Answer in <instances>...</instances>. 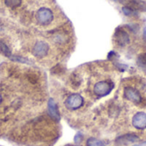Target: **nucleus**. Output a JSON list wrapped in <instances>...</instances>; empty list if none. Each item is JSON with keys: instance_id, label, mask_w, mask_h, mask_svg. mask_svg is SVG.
Segmentation results:
<instances>
[{"instance_id": "1a4fd4ad", "label": "nucleus", "mask_w": 146, "mask_h": 146, "mask_svg": "<svg viewBox=\"0 0 146 146\" xmlns=\"http://www.w3.org/2000/svg\"><path fill=\"white\" fill-rule=\"evenodd\" d=\"M48 114H49L50 117L55 121L58 122L61 119L57 105L52 98H50L48 101Z\"/></svg>"}, {"instance_id": "39448f33", "label": "nucleus", "mask_w": 146, "mask_h": 146, "mask_svg": "<svg viewBox=\"0 0 146 146\" xmlns=\"http://www.w3.org/2000/svg\"><path fill=\"white\" fill-rule=\"evenodd\" d=\"M115 42L121 47H124L127 45L130 42V37L126 30L121 27H118L114 34Z\"/></svg>"}, {"instance_id": "20e7f679", "label": "nucleus", "mask_w": 146, "mask_h": 146, "mask_svg": "<svg viewBox=\"0 0 146 146\" xmlns=\"http://www.w3.org/2000/svg\"><path fill=\"white\" fill-rule=\"evenodd\" d=\"M50 50V46L45 41H38L33 48V54L37 58H44L47 56Z\"/></svg>"}, {"instance_id": "412c9836", "label": "nucleus", "mask_w": 146, "mask_h": 146, "mask_svg": "<svg viewBox=\"0 0 146 146\" xmlns=\"http://www.w3.org/2000/svg\"><path fill=\"white\" fill-rule=\"evenodd\" d=\"M1 102H2V96H1V94H0V104H1Z\"/></svg>"}, {"instance_id": "9b49d317", "label": "nucleus", "mask_w": 146, "mask_h": 146, "mask_svg": "<svg viewBox=\"0 0 146 146\" xmlns=\"http://www.w3.org/2000/svg\"><path fill=\"white\" fill-rule=\"evenodd\" d=\"M0 52L2 54H3L5 56H8L9 58L12 56V53H11V50L9 48V46L3 41L0 40Z\"/></svg>"}, {"instance_id": "f03ea898", "label": "nucleus", "mask_w": 146, "mask_h": 146, "mask_svg": "<svg viewBox=\"0 0 146 146\" xmlns=\"http://www.w3.org/2000/svg\"><path fill=\"white\" fill-rule=\"evenodd\" d=\"M54 14L52 10L46 7L40 8L36 13V20L41 26H47L52 22Z\"/></svg>"}, {"instance_id": "a211bd4d", "label": "nucleus", "mask_w": 146, "mask_h": 146, "mask_svg": "<svg viewBox=\"0 0 146 146\" xmlns=\"http://www.w3.org/2000/svg\"><path fill=\"white\" fill-rule=\"evenodd\" d=\"M82 140H83V135L81 133H78L75 135V137H74V142H75V144H80V143L82 142Z\"/></svg>"}, {"instance_id": "f257e3e1", "label": "nucleus", "mask_w": 146, "mask_h": 146, "mask_svg": "<svg viewBox=\"0 0 146 146\" xmlns=\"http://www.w3.org/2000/svg\"><path fill=\"white\" fill-rule=\"evenodd\" d=\"M114 83L111 80H101L93 86V93L98 97L108 96L114 89Z\"/></svg>"}, {"instance_id": "aec40b11", "label": "nucleus", "mask_w": 146, "mask_h": 146, "mask_svg": "<svg viewBox=\"0 0 146 146\" xmlns=\"http://www.w3.org/2000/svg\"><path fill=\"white\" fill-rule=\"evenodd\" d=\"M134 146H146V142L143 143V144H139V145H135Z\"/></svg>"}, {"instance_id": "6e6552de", "label": "nucleus", "mask_w": 146, "mask_h": 146, "mask_svg": "<svg viewBox=\"0 0 146 146\" xmlns=\"http://www.w3.org/2000/svg\"><path fill=\"white\" fill-rule=\"evenodd\" d=\"M132 124L134 128L138 130L146 129V113L145 112H138L136 113L132 120Z\"/></svg>"}, {"instance_id": "7ed1b4c3", "label": "nucleus", "mask_w": 146, "mask_h": 146, "mask_svg": "<svg viewBox=\"0 0 146 146\" xmlns=\"http://www.w3.org/2000/svg\"><path fill=\"white\" fill-rule=\"evenodd\" d=\"M65 107L69 110H76L84 105V98L81 95L74 93L67 98L64 102Z\"/></svg>"}, {"instance_id": "0eeeda50", "label": "nucleus", "mask_w": 146, "mask_h": 146, "mask_svg": "<svg viewBox=\"0 0 146 146\" xmlns=\"http://www.w3.org/2000/svg\"><path fill=\"white\" fill-rule=\"evenodd\" d=\"M119 2L134 11L146 12V2L143 0H119Z\"/></svg>"}, {"instance_id": "9d476101", "label": "nucleus", "mask_w": 146, "mask_h": 146, "mask_svg": "<svg viewBox=\"0 0 146 146\" xmlns=\"http://www.w3.org/2000/svg\"><path fill=\"white\" fill-rule=\"evenodd\" d=\"M139 140V137L134 133H128L119 137L116 139V143L119 145H127L130 143H135Z\"/></svg>"}, {"instance_id": "5701e85b", "label": "nucleus", "mask_w": 146, "mask_h": 146, "mask_svg": "<svg viewBox=\"0 0 146 146\" xmlns=\"http://www.w3.org/2000/svg\"><path fill=\"white\" fill-rule=\"evenodd\" d=\"M0 146H2V145H0Z\"/></svg>"}, {"instance_id": "2eb2a0df", "label": "nucleus", "mask_w": 146, "mask_h": 146, "mask_svg": "<svg viewBox=\"0 0 146 146\" xmlns=\"http://www.w3.org/2000/svg\"><path fill=\"white\" fill-rule=\"evenodd\" d=\"M10 60L12 61H15V62H25V63H30L29 61L27 59H26L25 57H22V56H11L10 57Z\"/></svg>"}, {"instance_id": "4be33fe9", "label": "nucleus", "mask_w": 146, "mask_h": 146, "mask_svg": "<svg viewBox=\"0 0 146 146\" xmlns=\"http://www.w3.org/2000/svg\"><path fill=\"white\" fill-rule=\"evenodd\" d=\"M66 146H80V145H66Z\"/></svg>"}, {"instance_id": "ddd939ff", "label": "nucleus", "mask_w": 146, "mask_h": 146, "mask_svg": "<svg viewBox=\"0 0 146 146\" xmlns=\"http://www.w3.org/2000/svg\"><path fill=\"white\" fill-rule=\"evenodd\" d=\"M22 0H4L5 5L11 9H15L19 6H21Z\"/></svg>"}, {"instance_id": "423d86ee", "label": "nucleus", "mask_w": 146, "mask_h": 146, "mask_svg": "<svg viewBox=\"0 0 146 146\" xmlns=\"http://www.w3.org/2000/svg\"><path fill=\"white\" fill-rule=\"evenodd\" d=\"M124 96L130 102L139 104L142 102V97L140 92L132 86H127L124 89Z\"/></svg>"}, {"instance_id": "f8f14e48", "label": "nucleus", "mask_w": 146, "mask_h": 146, "mask_svg": "<svg viewBox=\"0 0 146 146\" xmlns=\"http://www.w3.org/2000/svg\"><path fill=\"white\" fill-rule=\"evenodd\" d=\"M86 146H106V145H105V144H104L103 141H101V140H99V139H96V138H89V139H87V141H86Z\"/></svg>"}, {"instance_id": "dca6fc26", "label": "nucleus", "mask_w": 146, "mask_h": 146, "mask_svg": "<svg viewBox=\"0 0 146 146\" xmlns=\"http://www.w3.org/2000/svg\"><path fill=\"white\" fill-rule=\"evenodd\" d=\"M122 12H123L124 15H127V16L136 15L138 14L137 11H134V10H133V9H129V8H127V7H123V8H122Z\"/></svg>"}, {"instance_id": "6ab92c4d", "label": "nucleus", "mask_w": 146, "mask_h": 146, "mask_svg": "<svg viewBox=\"0 0 146 146\" xmlns=\"http://www.w3.org/2000/svg\"><path fill=\"white\" fill-rule=\"evenodd\" d=\"M144 38L146 42V27H145V29H144Z\"/></svg>"}, {"instance_id": "f3484780", "label": "nucleus", "mask_w": 146, "mask_h": 146, "mask_svg": "<svg viewBox=\"0 0 146 146\" xmlns=\"http://www.w3.org/2000/svg\"><path fill=\"white\" fill-rule=\"evenodd\" d=\"M27 79H28V80H29L31 83H33V84L37 83L38 80V77L35 74H33V73H30V74H27Z\"/></svg>"}, {"instance_id": "4468645a", "label": "nucleus", "mask_w": 146, "mask_h": 146, "mask_svg": "<svg viewBox=\"0 0 146 146\" xmlns=\"http://www.w3.org/2000/svg\"><path fill=\"white\" fill-rule=\"evenodd\" d=\"M137 63L142 68H145L146 69V53H142L138 56Z\"/></svg>"}]
</instances>
